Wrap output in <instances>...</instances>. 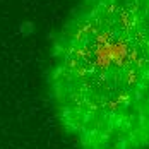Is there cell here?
Masks as SVG:
<instances>
[{"mask_svg": "<svg viewBox=\"0 0 149 149\" xmlns=\"http://www.w3.org/2000/svg\"><path fill=\"white\" fill-rule=\"evenodd\" d=\"M46 84L79 149H149V0H79L53 40Z\"/></svg>", "mask_w": 149, "mask_h": 149, "instance_id": "6da1fadb", "label": "cell"}]
</instances>
